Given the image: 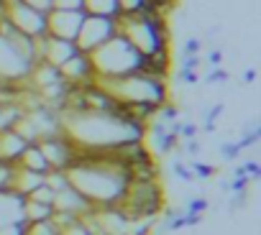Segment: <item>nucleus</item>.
Wrapping results in <instances>:
<instances>
[{
    "label": "nucleus",
    "mask_w": 261,
    "mask_h": 235,
    "mask_svg": "<svg viewBox=\"0 0 261 235\" xmlns=\"http://www.w3.org/2000/svg\"><path fill=\"white\" fill-rule=\"evenodd\" d=\"M26 220L23 217H16V220H11V222H6V225H0V235H26Z\"/></svg>",
    "instance_id": "f3484780"
},
{
    "label": "nucleus",
    "mask_w": 261,
    "mask_h": 235,
    "mask_svg": "<svg viewBox=\"0 0 261 235\" xmlns=\"http://www.w3.org/2000/svg\"><path fill=\"white\" fill-rule=\"evenodd\" d=\"M179 79L187 82V84H195V82L200 79V74H197V72H190V69H179Z\"/></svg>",
    "instance_id": "2f4dec72"
},
{
    "label": "nucleus",
    "mask_w": 261,
    "mask_h": 235,
    "mask_svg": "<svg viewBox=\"0 0 261 235\" xmlns=\"http://www.w3.org/2000/svg\"><path fill=\"white\" fill-rule=\"evenodd\" d=\"M90 59H92L97 79H118L125 74H134V72H141V64H144V54H139L130 46V41L120 34H115L97 51H92Z\"/></svg>",
    "instance_id": "f257e3e1"
},
{
    "label": "nucleus",
    "mask_w": 261,
    "mask_h": 235,
    "mask_svg": "<svg viewBox=\"0 0 261 235\" xmlns=\"http://www.w3.org/2000/svg\"><path fill=\"white\" fill-rule=\"evenodd\" d=\"M51 8H59V11H85L82 0H51Z\"/></svg>",
    "instance_id": "412c9836"
},
{
    "label": "nucleus",
    "mask_w": 261,
    "mask_h": 235,
    "mask_svg": "<svg viewBox=\"0 0 261 235\" xmlns=\"http://www.w3.org/2000/svg\"><path fill=\"white\" fill-rule=\"evenodd\" d=\"M44 184L51 187L54 192L67 189V187H69V174H67V169H49V171L44 174Z\"/></svg>",
    "instance_id": "f8f14e48"
},
{
    "label": "nucleus",
    "mask_w": 261,
    "mask_h": 235,
    "mask_svg": "<svg viewBox=\"0 0 261 235\" xmlns=\"http://www.w3.org/2000/svg\"><path fill=\"white\" fill-rule=\"evenodd\" d=\"M205 82H207V84H223V82H228V72L220 69V67H213V69L207 72Z\"/></svg>",
    "instance_id": "4be33fe9"
},
{
    "label": "nucleus",
    "mask_w": 261,
    "mask_h": 235,
    "mask_svg": "<svg viewBox=\"0 0 261 235\" xmlns=\"http://www.w3.org/2000/svg\"><path fill=\"white\" fill-rule=\"evenodd\" d=\"M85 16H87L85 11H59V8H51L46 13V34L54 36V39L74 41Z\"/></svg>",
    "instance_id": "39448f33"
},
{
    "label": "nucleus",
    "mask_w": 261,
    "mask_h": 235,
    "mask_svg": "<svg viewBox=\"0 0 261 235\" xmlns=\"http://www.w3.org/2000/svg\"><path fill=\"white\" fill-rule=\"evenodd\" d=\"M200 49H202V41L192 36V39H187V41H185L182 56H200Z\"/></svg>",
    "instance_id": "b1692460"
},
{
    "label": "nucleus",
    "mask_w": 261,
    "mask_h": 235,
    "mask_svg": "<svg viewBox=\"0 0 261 235\" xmlns=\"http://www.w3.org/2000/svg\"><path fill=\"white\" fill-rule=\"evenodd\" d=\"M213 174H215V166L213 164H200V161L192 164V177L195 179H210Z\"/></svg>",
    "instance_id": "aec40b11"
},
{
    "label": "nucleus",
    "mask_w": 261,
    "mask_h": 235,
    "mask_svg": "<svg viewBox=\"0 0 261 235\" xmlns=\"http://www.w3.org/2000/svg\"><path fill=\"white\" fill-rule=\"evenodd\" d=\"M253 79H256V72H253V69H248V72L243 74V82H253Z\"/></svg>",
    "instance_id": "c9c22d12"
},
{
    "label": "nucleus",
    "mask_w": 261,
    "mask_h": 235,
    "mask_svg": "<svg viewBox=\"0 0 261 235\" xmlns=\"http://www.w3.org/2000/svg\"><path fill=\"white\" fill-rule=\"evenodd\" d=\"M120 13H139L144 8H151V0H118Z\"/></svg>",
    "instance_id": "a211bd4d"
},
{
    "label": "nucleus",
    "mask_w": 261,
    "mask_h": 235,
    "mask_svg": "<svg viewBox=\"0 0 261 235\" xmlns=\"http://www.w3.org/2000/svg\"><path fill=\"white\" fill-rule=\"evenodd\" d=\"M21 217L26 222H41V220H51L54 217V204H41L26 197L23 207H21Z\"/></svg>",
    "instance_id": "9d476101"
},
{
    "label": "nucleus",
    "mask_w": 261,
    "mask_h": 235,
    "mask_svg": "<svg viewBox=\"0 0 261 235\" xmlns=\"http://www.w3.org/2000/svg\"><path fill=\"white\" fill-rule=\"evenodd\" d=\"M54 197H57V192H54L51 187H46V184L36 187V189L29 194V199H34V202H41V204H54Z\"/></svg>",
    "instance_id": "2eb2a0df"
},
{
    "label": "nucleus",
    "mask_w": 261,
    "mask_h": 235,
    "mask_svg": "<svg viewBox=\"0 0 261 235\" xmlns=\"http://www.w3.org/2000/svg\"><path fill=\"white\" fill-rule=\"evenodd\" d=\"M202 151V146H200V141L197 138H187V146H185V154H190V156H197Z\"/></svg>",
    "instance_id": "c85d7f7f"
},
{
    "label": "nucleus",
    "mask_w": 261,
    "mask_h": 235,
    "mask_svg": "<svg viewBox=\"0 0 261 235\" xmlns=\"http://www.w3.org/2000/svg\"><path fill=\"white\" fill-rule=\"evenodd\" d=\"M92 207V202L80 192V189H74L72 184L67 187V189H62V192H57V197H54V210H62V212H74L77 217L85 212V210H90Z\"/></svg>",
    "instance_id": "0eeeda50"
},
{
    "label": "nucleus",
    "mask_w": 261,
    "mask_h": 235,
    "mask_svg": "<svg viewBox=\"0 0 261 235\" xmlns=\"http://www.w3.org/2000/svg\"><path fill=\"white\" fill-rule=\"evenodd\" d=\"M238 154H241V149H238V143H236V141L220 143V156H223L225 161H233V159H238Z\"/></svg>",
    "instance_id": "5701e85b"
},
{
    "label": "nucleus",
    "mask_w": 261,
    "mask_h": 235,
    "mask_svg": "<svg viewBox=\"0 0 261 235\" xmlns=\"http://www.w3.org/2000/svg\"><path fill=\"white\" fill-rule=\"evenodd\" d=\"M223 110H225V105H223V102H215V105L207 110V115H205V131H207V133H213V131H215V121L223 115Z\"/></svg>",
    "instance_id": "6ab92c4d"
},
{
    "label": "nucleus",
    "mask_w": 261,
    "mask_h": 235,
    "mask_svg": "<svg viewBox=\"0 0 261 235\" xmlns=\"http://www.w3.org/2000/svg\"><path fill=\"white\" fill-rule=\"evenodd\" d=\"M241 166H243V174H246V177H248L251 182L261 177V166H258L256 161H246V164H241Z\"/></svg>",
    "instance_id": "a878e982"
},
{
    "label": "nucleus",
    "mask_w": 261,
    "mask_h": 235,
    "mask_svg": "<svg viewBox=\"0 0 261 235\" xmlns=\"http://www.w3.org/2000/svg\"><path fill=\"white\" fill-rule=\"evenodd\" d=\"M23 3H29V6H34V8L44 11V13H49V11H51V0H23Z\"/></svg>",
    "instance_id": "c756f323"
},
{
    "label": "nucleus",
    "mask_w": 261,
    "mask_h": 235,
    "mask_svg": "<svg viewBox=\"0 0 261 235\" xmlns=\"http://www.w3.org/2000/svg\"><path fill=\"white\" fill-rule=\"evenodd\" d=\"M26 235H62V230L54 225V220H41V222H29Z\"/></svg>",
    "instance_id": "ddd939ff"
},
{
    "label": "nucleus",
    "mask_w": 261,
    "mask_h": 235,
    "mask_svg": "<svg viewBox=\"0 0 261 235\" xmlns=\"http://www.w3.org/2000/svg\"><path fill=\"white\" fill-rule=\"evenodd\" d=\"M16 31L31 36V39H39V36H46V13L23 3V0H8V16H6Z\"/></svg>",
    "instance_id": "7ed1b4c3"
},
{
    "label": "nucleus",
    "mask_w": 261,
    "mask_h": 235,
    "mask_svg": "<svg viewBox=\"0 0 261 235\" xmlns=\"http://www.w3.org/2000/svg\"><path fill=\"white\" fill-rule=\"evenodd\" d=\"M197 126L195 123H182V128H179V138H195L197 136Z\"/></svg>",
    "instance_id": "cd10ccee"
},
{
    "label": "nucleus",
    "mask_w": 261,
    "mask_h": 235,
    "mask_svg": "<svg viewBox=\"0 0 261 235\" xmlns=\"http://www.w3.org/2000/svg\"><path fill=\"white\" fill-rule=\"evenodd\" d=\"M54 225L59 227V230H67V227H72V225H77L80 222V217L74 215V212H62V210H54Z\"/></svg>",
    "instance_id": "dca6fc26"
},
{
    "label": "nucleus",
    "mask_w": 261,
    "mask_h": 235,
    "mask_svg": "<svg viewBox=\"0 0 261 235\" xmlns=\"http://www.w3.org/2000/svg\"><path fill=\"white\" fill-rule=\"evenodd\" d=\"M36 143H39V149H41L49 169H69L72 161L80 154V146L72 141V136L67 131L54 133V136H46V138H41Z\"/></svg>",
    "instance_id": "20e7f679"
},
{
    "label": "nucleus",
    "mask_w": 261,
    "mask_h": 235,
    "mask_svg": "<svg viewBox=\"0 0 261 235\" xmlns=\"http://www.w3.org/2000/svg\"><path fill=\"white\" fill-rule=\"evenodd\" d=\"M59 74H62V79H64L67 84H72V87H85V84L95 82V67H92L90 54L77 51L69 62H64V64L59 67Z\"/></svg>",
    "instance_id": "423d86ee"
},
{
    "label": "nucleus",
    "mask_w": 261,
    "mask_h": 235,
    "mask_svg": "<svg viewBox=\"0 0 261 235\" xmlns=\"http://www.w3.org/2000/svg\"><path fill=\"white\" fill-rule=\"evenodd\" d=\"M220 62H223V51H220V49H210L207 64H210V67H220Z\"/></svg>",
    "instance_id": "7c9ffc66"
},
{
    "label": "nucleus",
    "mask_w": 261,
    "mask_h": 235,
    "mask_svg": "<svg viewBox=\"0 0 261 235\" xmlns=\"http://www.w3.org/2000/svg\"><path fill=\"white\" fill-rule=\"evenodd\" d=\"M197 67H200V56H185V59H182V69L195 72Z\"/></svg>",
    "instance_id": "473e14b6"
},
{
    "label": "nucleus",
    "mask_w": 261,
    "mask_h": 235,
    "mask_svg": "<svg viewBox=\"0 0 261 235\" xmlns=\"http://www.w3.org/2000/svg\"><path fill=\"white\" fill-rule=\"evenodd\" d=\"M62 235H90L85 227H82V222H77V225H72V227H67V230H62Z\"/></svg>",
    "instance_id": "f704fd0d"
},
{
    "label": "nucleus",
    "mask_w": 261,
    "mask_h": 235,
    "mask_svg": "<svg viewBox=\"0 0 261 235\" xmlns=\"http://www.w3.org/2000/svg\"><path fill=\"white\" fill-rule=\"evenodd\" d=\"M82 6H85V13L90 16H108V18L120 16L118 0H82Z\"/></svg>",
    "instance_id": "9b49d317"
},
{
    "label": "nucleus",
    "mask_w": 261,
    "mask_h": 235,
    "mask_svg": "<svg viewBox=\"0 0 261 235\" xmlns=\"http://www.w3.org/2000/svg\"><path fill=\"white\" fill-rule=\"evenodd\" d=\"M16 166L29 169V171H36V174H46V171H49V164H46V159H44L39 143H29V146L23 149V154L18 156Z\"/></svg>",
    "instance_id": "6e6552de"
},
{
    "label": "nucleus",
    "mask_w": 261,
    "mask_h": 235,
    "mask_svg": "<svg viewBox=\"0 0 261 235\" xmlns=\"http://www.w3.org/2000/svg\"><path fill=\"white\" fill-rule=\"evenodd\" d=\"M207 210V199L205 197H195V199H190V204H187V212H205Z\"/></svg>",
    "instance_id": "bb28decb"
},
{
    "label": "nucleus",
    "mask_w": 261,
    "mask_h": 235,
    "mask_svg": "<svg viewBox=\"0 0 261 235\" xmlns=\"http://www.w3.org/2000/svg\"><path fill=\"white\" fill-rule=\"evenodd\" d=\"M44 184V174H36V171H29V169H21V166H16V174H13V184H11V189L13 192H21V194H31L36 187H41Z\"/></svg>",
    "instance_id": "1a4fd4ad"
},
{
    "label": "nucleus",
    "mask_w": 261,
    "mask_h": 235,
    "mask_svg": "<svg viewBox=\"0 0 261 235\" xmlns=\"http://www.w3.org/2000/svg\"><path fill=\"white\" fill-rule=\"evenodd\" d=\"M172 171H174V177H179L182 182H192L195 177H192V169L187 166V164H182V161H174L172 164Z\"/></svg>",
    "instance_id": "393cba45"
},
{
    "label": "nucleus",
    "mask_w": 261,
    "mask_h": 235,
    "mask_svg": "<svg viewBox=\"0 0 261 235\" xmlns=\"http://www.w3.org/2000/svg\"><path fill=\"white\" fill-rule=\"evenodd\" d=\"M246 199H248L246 192H233V202H230V207H233V210H236V207H243Z\"/></svg>",
    "instance_id": "72a5a7b5"
},
{
    "label": "nucleus",
    "mask_w": 261,
    "mask_h": 235,
    "mask_svg": "<svg viewBox=\"0 0 261 235\" xmlns=\"http://www.w3.org/2000/svg\"><path fill=\"white\" fill-rule=\"evenodd\" d=\"M156 138V149H159V154H169V151H177L179 149V138L174 136V133H169V128H167V133H162V136H154Z\"/></svg>",
    "instance_id": "4468645a"
},
{
    "label": "nucleus",
    "mask_w": 261,
    "mask_h": 235,
    "mask_svg": "<svg viewBox=\"0 0 261 235\" xmlns=\"http://www.w3.org/2000/svg\"><path fill=\"white\" fill-rule=\"evenodd\" d=\"M118 34V26H115V18H108V16H85L82 26H80V34L74 39L77 49L82 54H92L97 51L105 41H110L113 36Z\"/></svg>",
    "instance_id": "f03ea898"
}]
</instances>
